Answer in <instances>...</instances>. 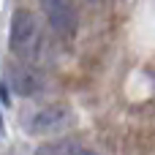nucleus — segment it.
Wrapping results in <instances>:
<instances>
[{
  "instance_id": "39448f33",
  "label": "nucleus",
  "mask_w": 155,
  "mask_h": 155,
  "mask_svg": "<svg viewBox=\"0 0 155 155\" xmlns=\"http://www.w3.org/2000/svg\"><path fill=\"white\" fill-rule=\"evenodd\" d=\"M82 150L74 144V142H54V144H41L38 147V153L35 155H79Z\"/></svg>"
},
{
  "instance_id": "0eeeda50",
  "label": "nucleus",
  "mask_w": 155,
  "mask_h": 155,
  "mask_svg": "<svg viewBox=\"0 0 155 155\" xmlns=\"http://www.w3.org/2000/svg\"><path fill=\"white\" fill-rule=\"evenodd\" d=\"M87 3H98V0H87Z\"/></svg>"
},
{
  "instance_id": "7ed1b4c3",
  "label": "nucleus",
  "mask_w": 155,
  "mask_h": 155,
  "mask_svg": "<svg viewBox=\"0 0 155 155\" xmlns=\"http://www.w3.org/2000/svg\"><path fill=\"white\" fill-rule=\"evenodd\" d=\"M65 120H68V109H63V106H44V109H38L27 120V125H30L33 134H52V131L63 128Z\"/></svg>"
},
{
  "instance_id": "f03ea898",
  "label": "nucleus",
  "mask_w": 155,
  "mask_h": 155,
  "mask_svg": "<svg viewBox=\"0 0 155 155\" xmlns=\"http://www.w3.org/2000/svg\"><path fill=\"white\" fill-rule=\"evenodd\" d=\"M41 8L60 38H74L79 30V14L74 0H41Z\"/></svg>"
},
{
  "instance_id": "20e7f679",
  "label": "nucleus",
  "mask_w": 155,
  "mask_h": 155,
  "mask_svg": "<svg viewBox=\"0 0 155 155\" xmlns=\"http://www.w3.org/2000/svg\"><path fill=\"white\" fill-rule=\"evenodd\" d=\"M3 82H5L16 95H33V93H35V87H38L35 76H33L27 68H5Z\"/></svg>"
},
{
  "instance_id": "423d86ee",
  "label": "nucleus",
  "mask_w": 155,
  "mask_h": 155,
  "mask_svg": "<svg viewBox=\"0 0 155 155\" xmlns=\"http://www.w3.org/2000/svg\"><path fill=\"white\" fill-rule=\"evenodd\" d=\"M79 155H93V153H87V150H84V153H79Z\"/></svg>"
},
{
  "instance_id": "f257e3e1",
  "label": "nucleus",
  "mask_w": 155,
  "mask_h": 155,
  "mask_svg": "<svg viewBox=\"0 0 155 155\" xmlns=\"http://www.w3.org/2000/svg\"><path fill=\"white\" fill-rule=\"evenodd\" d=\"M11 52L16 57H30L35 54L38 49V25H35V16L27 11V8H19L11 19Z\"/></svg>"
}]
</instances>
